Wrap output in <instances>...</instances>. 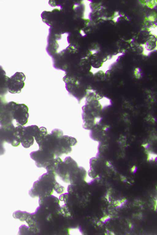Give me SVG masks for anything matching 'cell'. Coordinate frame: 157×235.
<instances>
[{"label":"cell","instance_id":"cell-1","mask_svg":"<svg viewBox=\"0 0 157 235\" xmlns=\"http://www.w3.org/2000/svg\"><path fill=\"white\" fill-rule=\"evenodd\" d=\"M85 105L82 107L83 128L91 130L101 120L99 111L112 105L110 99L101 96L92 88L87 90Z\"/></svg>","mask_w":157,"mask_h":235},{"label":"cell","instance_id":"cell-2","mask_svg":"<svg viewBox=\"0 0 157 235\" xmlns=\"http://www.w3.org/2000/svg\"><path fill=\"white\" fill-rule=\"evenodd\" d=\"M80 168L76 161L71 157H66L63 161L57 157L55 162L54 171L63 181L72 184L79 172Z\"/></svg>","mask_w":157,"mask_h":235},{"label":"cell","instance_id":"cell-3","mask_svg":"<svg viewBox=\"0 0 157 235\" xmlns=\"http://www.w3.org/2000/svg\"><path fill=\"white\" fill-rule=\"evenodd\" d=\"M56 176L54 173L48 172L43 174L34 183L29 192L30 196L33 198L39 197L41 199L50 196L57 182Z\"/></svg>","mask_w":157,"mask_h":235},{"label":"cell","instance_id":"cell-4","mask_svg":"<svg viewBox=\"0 0 157 235\" xmlns=\"http://www.w3.org/2000/svg\"><path fill=\"white\" fill-rule=\"evenodd\" d=\"M5 143L15 147L18 146L21 143L18 130L13 123L0 127V156L5 153Z\"/></svg>","mask_w":157,"mask_h":235},{"label":"cell","instance_id":"cell-5","mask_svg":"<svg viewBox=\"0 0 157 235\" xmlns=\"http://www.w3.org/2000/svg\"><path fill=\"white\" fill-rule=\"evenodd\" d=\"M16 127L22 145L25 148H29L34 144V137L39 130V127L36 125L27 127L19 125Z\"/></svg>","mask_w":157,"mask_h":235},{"label":"cell","instance_id":"cell-6","mask_svg":"<svg viewBox=\"0 0 157 235\" xmlns=\"http://www.w3.org/2000/svg\"><path fill=\"white\" fill-rule=\"evenodd\" d=\"M77 139L74 137L63 135L58 139L56 146L54 154L56 157L61 156L64 154L67 155L72 150L71 146L77 143Z\"/></svg>","mask_w":157,"mask_h":235},{"label":"cell","instance_id":"cell-7","mask_svg":"<svg viewBox=\"0 0 157 235\" xmlns=\"http://www.w3.org/2000/svg\"><path fill=\"white\" fill-rule=\"evenodd\" d=\"M31 158L35 161V165L38 168H46L55 158L54 153L39 149L30 154Z\"/></svg>","mask_w":157,"mask_h":235},{"label":"cell","instance_id":"cell-8","mask_svg":"<svg viewBox=\"0 0 157 235\" xmlns=\"http://www.w3.org/2000/svg\"><path fill=\"white\" fill-rule=\"evenodd\" d=\"M26 77L24 74L21 72H17L9 79L8 91L11 94L20 93L25 85Z\"/></svg>","mask_w":157,"mask_h":235},{"label":"cell","instance_id":"cell-9","mask_svg":"<svg viewBox=\"0 0 157 235\" xmlns=\"http://www.w3.org/2000/svg\"><path fill=\"white\" fill-rule=\"evenodd\" d=\"M28 111V108L25 104L15 102L13 109V117L17 126H23L27 123L29 116Z\"/></svg>","mask_w":157,"mask_h":235},{"label":"cell","instance_id":"cell-10","mask_svg":"<svg viewBox=\"0 0 157 235\" xmlns=\"http://www.w3.org/2000/svg\"><path fill=\"white\" fill-rule=\"evenodd\" d=\"M15 102H6L0 111V125L4 126L13 123V109Z\"/></svg>","mask_w":157,"mask_h":235},{"label":"cell","instance_id":"cell-11","mask_svg":"<svg viewBox=\"0 0 157 235\" xmlns=\"http://www.w3.org/2000/svg\"><path fill=\"white\" fill-rule=\"evenodd\" d=\"M6 72L0 65V96H5L8 91V85L10 77L6 75Z\"/></svg>","mask_w":157,"mask_h":235},{"label":"cell","instance_id":"cell-12","mask_svg":"<svg viewBox=\"0 0 157 235\" xmlns=\"http://www.w3.org/2000/svg\"><path fill=\"white\" fill-rule=\"evenodd\" d=\"M47 134L48 131L46 128L41 127L39 128L38 132L34 137L37 143L38 144H39Z\"/></svg>","mask_w":157,"mask_h":235},{"label":"cell","instance_id":"cell-13","mask_svg":"<svg viewBox=\"0 0 157 235\" xmlns=\"http://www.w3.org/2000/svg\"><path fill=\"white\" fill-rule=\"evenodd\" d=\"M64 188L57 182L54 188L55 190L59 194L62 193L64 191Z\"/></svg>","mask_w":157,"mask_h":235},{"label":"cell","instance_id":"cell-14","mask_svg":"<svg viewBox=\"0 0 157 235\" xmlns=\"http://www.w3.org/2000/svg\"><path fill=\"white\" fill-rule=\"evenodd\" d=\"M134 75L135 78L137 79H140L142 77V74L139 68H136L135 69L134 71Z\"/></svg>","mask_w":157,"mask_h":235},{"label":"cell","instance_id":"cell-15","mask_svg":"<svg viewBox=\"0 0 157 235\" xmlns=\"http://www.w3.org/2000/svg\"><path fill=\"white\" fill-rule=\"evenodd\" d=\"M110 217L109 215H106L101 218L100 219V220L101 222L105 223L106 221L109 220Z\"/></svg>","mask_w":157,"mask_h":235},{"label":"cell","instance_id":"cell-16","mask_svg":"<svg viewBox=\"0 0 157 235\" xmlns=\"http://www.w3.org/2000/svg\"><path fill=\"white\" fill-rule=\"evenodd\" d=\"M123 205L121 200H117L115 202V206L117 207H121Z\"/></svg>","mask_w":157,"mask_h":235},{"label":"cell","instance_id":"cell-17","mask_svg":"<svg viewBox=\"0 0 157 235\" xmlns=\"http://www.w3.org/2000/svg\"><path fill=\"white\" fill-rule=\"evenodd\" d=\"M109 192H108L106 194V195L105 196V197L106 198V199L109 202H110V199H109Z\"/></svg>","mask_w":157,"mask_h":235},{"label":"cell","instance_id":"cell-18","mask_svg":"<svg viewBox=\"0 0 157 235\" xmlns=\"http://www.w3.org/2000/svg\"><path fill=\"white\" fill-rule=\"evenodd\" d=\"M136 168L135 166H133L131 169V171L134 173L136 172Z\"/></svg>","mask_w":157,"mask_h":235},{"label":"cell","instance_id":"cell-19","mask_svg":"<svg viewBox=\"0 0 157 235\" xmlns=\"http://www.w3.org/2000/svg\"><path fill=\"white\" fill-rule=\"evenodd\" d=\"M121 180L123 182H125L127 180L126 178L123 176L121 177Z\"/></svg>","mask_w":157,"mask_h":235},{"label":"cell","instance_id":"cell-20","mask_svg":"<svg viewBox=\"0 0 157 235\" xmlns=\"http://www.w3.org/2000/svg\"><path fill=\"white\" fill-rule=\"evenodd\" d=\"M157 199H156L155 201L154 204V210L156 211L157 210Z\"/></svg>","mask_w":157,"mask_h":235},{"label":"cell","instance_id":"cell-21","mask_svg":"<svg viewBox=\"0 0 157 235\" xmlns=\"http://www.w3.org/2000/svg\"><path fill=\"white\" fill-rule=\"evenodd\" d=\"M101 19L103 20L106 21L107 20V17L105 16H103L101 17Z\"/></svg>","mask_w":157,"mask_h":235},{"label":"cell","instance_id":"cell-22","mask_svg":"<svg viewBox=\"0 0 157 235\" xmlns=\"http://www.w3.org/2000/svg\"><path fill=\"white\" fill-rule=\"evenodd\" d=\"M129 227L130 229H132V228H133V225H132V224L131 223H129Z\"/></svg>","mask_w":157,"mask_h":235},{"label":"cell","instance_id":"cell-23","mask_svg":"<svg viewBox=\"0 0 157 235\" xmlns=\"http://www.w3.org/2000/svg\"><path fill=\"white\" fill-rule=\"evenodd\" d=\"M124 19L125 20H127L128 21H130L129 19L128 18V17L127 16H125L124 17Z\"/></svg>","mask_w":157,"mask_h":235},{"label":"cell","instance_id":"cell-24","mask_svg":"<svg viewBox=\"0 0 157 235\" xmlns=\"http://www.w3.org/2000/svg\"><path fill=\"white\" fill-rule=\"evenodd\" d=\"M110 234L112 235H115V234H114V233L112 232H110Z\"/></svg>","mask_w":157,"mask_h":235}]
</instances>
